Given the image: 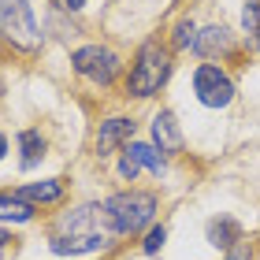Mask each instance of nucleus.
Instances as JSON below:
<instances>
[{
    "instance_id": "13",
    "label": "nucleus",
    "mask_w": 260,
    "mask_h": 260,
    "mask_svg": "<svg viewBox=\"0 0 260 260\" xmlns=\"http://www.w3.org/2000/svg\"><path fill=\"white\" fill-rule=\"evenodd\" d=\"M208 242L216 245V249H231V245L242 242V227H238L234 219H227V216H223V219H212V223H208Z\"/></svg>"
},
{
    "instance_id": "15",
    "label": "nucleus",
    "mask_w": 260,
    "mask_h": 260,
    "mask_svg": "<svg viewBox=\"0 0 260 260\" xmlns=\"http://www.w3.org/2000/svg\"><path fill=\"white\" fill-rule=\"evenodd\" d=\"M193 41H197L193 19H182L179 26H175V49H193Z\"/></svg>"
},
{
    "instance_id": "22",
    "label": "nucleus",
    "mask_w": 260,
    "mask_h": 260,
    "mask_svg": "<svg viewBox=\"0 0 260 260\" xmlns=\"http://www.w3.org/2000/svg\"><path fill=\"white\" fill-rule=\"evenodd\" d=\"M256 49H260V34H256Z\"/></svg>"
},
{
    "instance_id": "8",
    "label": "nucleus",
    "mask_w": 260,
    "mask_h": 260,
    "mask_svg": "<svg viewBox=\"0 0 260 260\" xmlns=\"http://www.w3.org/2000/svg\"><path fill=\"white\" fill-rule=\"evenodd\" d=\"M152 141L160 145V152H179L182 149V134H179V123H175L171 112H160L152 119Z\"/></svg>"
},
{
    "instance_id": "9",
    "label": "nucleus",
    "mask_w": 260,
    "mask_h": 260,
    "mask_svg": "<svg viewBox=\"0 0 260 260\" xmlns=\"http://www.w3.org/2000/svg\"><path fill=\"white\" fill-rule=\"evenodd\" d=\"M193 49H197L201 56H219V52H231V49H234V38H231L227 26H208V30L197 34Z\"/></svg>"
},
{
    "instance_id": "18",
    "label": "nucleus",
    "mask_w": 260,
    "mask_h": 260,
    "mask_svg": "<svg viewBox=\"0 0 260 260\" xmlns=\"http://www.w3.org/2000/svg\"><path fill=\"white\" fill-rule=\"evenodd\" d=\"M227 260H249V249H245V245H238V249H234Z\"/></svg>"
},
{
    "instance_id": "14",
    "label": "nucleus",
    "mask_w": 260,
    "mask_h": 260,
    "mask_svg": "<svg viewBox=\"0 0 260 260\" xmlns=\"http://www.w3.org/2000/svg\"><path fill=\"white\" fill-rule=\"evenodd\" d=\"M0 219L26 223V219H34V205H30V201H22L19 193H0Z\"/></svg>"
},
{
    "instance_id": "17",
    "label": "nucleus",
    "mask_w": 260,
    "mask_h": 260,
    "mask_svg": "<svg viewBox=\"0 0 260 260\" xmlns=\"http://www.w3.org/2000/svg\"><path fill=\"white\" fill-rule=\"evenodd\" d=\"M164 238H168V231H164V227H152V231L145 234V242H141V249H145L149 256H152V253H160V245H164Z\"/></svg>"
},
{
    "instance_id": "10",
    "label": "nucleus",
    "mask_w": 260,
    "mask_h": 260,
    "mask_svg": "<svg viewBox=\"0 0 260 260\" xmlns=\"http://www.w3.org/2000/svg\"><path fill=\"white\" fill-rule=\"evenodd\" d=\"M123 160L126 164H134V171H141V168H149L152 175H160L164 171V156L152 145H145V141H130L126 145V152H123Z\"/></svg>"
},
{
    "instance_id": "16",
    "label": "nucleus",
    "mask_w": 260,
    "mask_h": 260,
    "mask_svg": "<svg viewBox=\"0 0 260 260\" xmlns=\"http://www.w3.org/2000/svg\"><path fill=\"white\" fill-rule=\"evenodd\" d=\"M242 26H245V34H260V0H249V4H245Z\"/></svg>"
},
{
    "instance_id": "6",
    "label": "nucleus",
    "mask_w": 260,
    "mask_h": 260,
    "mask_svg": "<svg viewBox=\"0 0 260 260\" xmlns=\"http://www.w3.org/2000/svg\"><path fill=\"white\" fill-rule=\"evenodd\" d=\"M193 93L205 108H227L234 101V82L219 63H201L193 71Z\"/></svg>"
},
{
    "instance_id": "20",
    "label": "nucleus",
    "mask_w": 260,
    "mask_h": 260,
    "mask_svg": "<svg viewBox=\"0 0 260 260\" xmlns=\"http://www.w3.org/2000/svg\"><path fill=\"white\" fill-rule=\"evenodd\" d=\"M63 4H67V8H71V11H78V8H82V4H86V0H63Z\"/></svg>"
},
{
    "instance_id": "1",
    "label": "nucleus",
    "mask_w": 260,
    "mask_h": 260,
    "mask_svg": "<svg viewBox=\"0 0 260 260\" xmlns=\"http://www.w3.org/2000/svg\"><path fill=\"white\" fill-rule=\"evenodd\" d=\"M101 219H104V212L97 205L75 208L71 216H63L60 231H56V238H52V253L78 256V253H93V249H101V245H108L112 231H101Z\"/></svg>"
},
{
    "instance_id": "12",
    "label": "nucleus",
    "mask_w": 260,
    "mask_h": 260,
    "mask_svg": "<svg viewBox=\"0 0 260 260\" xmlns=\"http://www.w3.org/2000/svg\"><path fill=\"white\" fill-rule=\"evenodd\" d=\"M19 152H22L19 164L26 171L38 168V164L45 160V138H41V130H22V134H19Z\"/></svg>"
},
{
    "instance_id": "7",
    "label": "nucleus",
    "mask_w": 260,
    "mask_h": 260,
    "mask_svg": "<svg viewBox=\"0 0 260 260\" xmlns=\"http://www.w3.org/2000/svg\"><path fill=\"white\" fill-rule=\"evenodd\" d=\"M130 138H134V119H123V115L104 119L101 130H97V152H101V156H108V152H115L119 145H126Z\"/></svg>"
},
{
    "instance_id": "2",
    "label": "nucleus",
    "mask_w": 260,
    "mask_h": 260,
    "mask_svg": "<svg viewBox=\"0 0 260 260\" xmlns=\"http://www.w3.org/2000/svg\"><path fill=\"white\" fill-rule=\"evenodd\" d=\"M101 212H104V223H108L112 234H138L156 216V193H141V190L115 193L104 201Z\"/></svg>"
},
{
    "instance_id": "21",
    "label": "nucleus",
    "mask_w": 260,
    "mask_h": 260,
    "mask_svg": "<svg viewBox=\"0 0 260 260\" xmlns=\"http://www.w3.org/2000/svg\"><path fill=\"white\" fill-rule=\"evenodd\" d=\"M4 152H8V138L0 134V160H4Z\"/></svg>"
},
{
    "instance_id": "19",
    "label": "nucleus",
    "mask_w": 260,
    "mask_h": 260,
    "mask_svg": "<svg viewBox=\"0 0 260 260\" xmlns=\"http://www.w3.org/2000/svg\"><path fill=\"white\" fill-rule=\"evenodd\" d=\"M11 242H15V238H11V234H4V231H0V256H4V249H8Z\"/></svg>"
},
{
    "instance_id": "3",
    "label": "nucleus",
    "mask_w": 260,
    "mask_h": 260,
    "mask_svg": "<svg viewBox=\"0 0 260 260\" xmlns=\"http://www.w3.org/2000/svg\"><path fill=\"white\" fill-rule=\"evenodd\" d=\"M168 75H171V52L160 41H145L134 56V67H130L126 93L130 97H152L168 82Z\"/></svg>"
},
{
    "instance_id": "5",
    "label": "nucleus",
    "mask_w": 260,
    "mask_h": 260,
    "mask_svg": "<svg viewBox=\"0 0 260 260\" xmlns=\"http://www.w3.org/2000/svg\"><path fill=\"white\" fill-rule=\"evenodd\" d=\"M71 63L82 78H89L93 86H112L115 75H119V56L112 49H104V45H82V49L71 52Z\"/></svg>"
},
{
    "instance_id": "11",
    "label": "nucleus",
    "mask_w": 260,
    "mask_h": 260,
    "mask_svg": "<svg viewBox=\"0 0 260 260\" xmlns=\"http://www.w3.org/2000/svg\"><path fill=\"white\" fill-rule=\"evenodd\" d=\"M22 201H30V205H56V201L63 197V182L60 179H45V182H30L22 186V190H15Z\"/></svg>"
},
{
    "instance_id": "4",
    "label": "nucleus",
    "mask_w": 260,
    "mask_h": 260,
    "mask_svg": "<svg viewBox=\"0 0 260 260\" xmlns=\"http://www.w3.org/2000/svg\"><path fill=\"white\" fill-rule=\"evenodd\" d=\"M0 34L15 45V49H38L41 45V30L34 19L30 0H0Z\"/></svg>"
}]
</instances>
